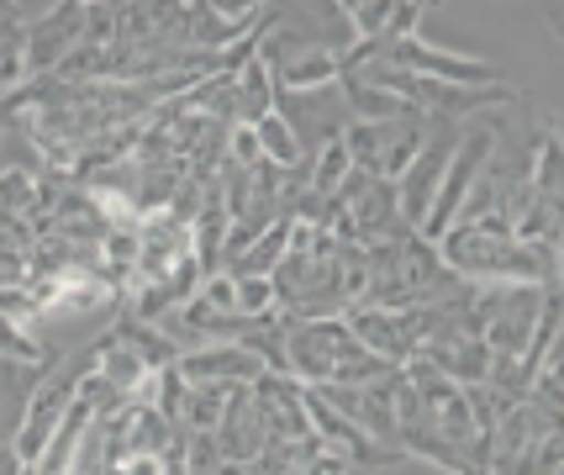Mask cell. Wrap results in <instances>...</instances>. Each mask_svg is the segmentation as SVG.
I'll return each mask as SVG.
<instances>
[{"mask_svg":"<svg viewBox=\"0 0 564 475\" xmlns=\"http://www.w3.org/2000/svg\"><path fill=\"white\" fill-rule=\"evenodd\" d=\"M459 138H465V122H454V117H427L417 159L406 164V175L395 180V206H401V223L412 227V233L422 227L427 206L438 196V180H443V170H448L454 149H459Z\"/></svg>","mask_w":564,"mask_h":475,"instance_id":"1","label":"cell"},{"mask_svg":"<svg viewBox=\"0 0 564 475\" xmlns=\"http://www.w3.org/2000/svg\"><path fill=\"white\" fill-rule=\"evenodd\" d=\"M422 132H427V117H406V122H348V132H344L348 164L395 185V180L406 175V164L417 159Z\"/></svg>","mask_w":564,"mask_h":475,"instance_id":"2","label":"cell"},{"mask_svg":"<svg viewBox=\"0 0 564 475\" xmlns=\"http://www.w3.org/2000/svg\"><path fill=\"white\" fill-rule=\"evenodd\" d=\"M491 149H496V132H491V127L465 122V138H459V149H454L448 170H443L438 196H433V206H427V217H422L417 238L438 244L443 233L454 227V212H459V201L469 196V185H475V175H480V164L491 159Z\"/></svg>","mask_w":564,"mask_h":475,"instance_id":"3","label":"cell"},{"mask_svg":"<svg viewBox=\"0 0 564 475\" xmlns=\"http://www.w3.org/2000/svg\"><path fill=\"white\" fill-rule=\"evenodd\" d=\"M274 111H280V122L291 127L295 143L306 153L338 143L348 132V122H354V111H348L338 85H322V90H274Z\"/></svg>","mask_w":564,"mask_h":475,"instance_id":"4","label":"cell"},{"mask_svg":"<svg viewBox=\"0 0 564 475\" xmlns=\"http://www.w3.org/2000/svg\"><path fill=\"white\" fill-rule=\"evenodd\" d=\"M85 37V6H53L43 11V22H26L22 26V64H26V79H43L53 75Z\"/></svg>","mask_w":564,"mask_h":475,"instance_id":"5","label":"cell"},{"mask_svg":"<svg viewBox=\"0 0 564 475\" xmlns=\"http://www.w3.org/2000/svg\"><path fill=\"white\" fill-rule=\"evenodd\" d=\"M386 64L406 69V75H422V79H443V85H501V69L480 64V58H459V53L422 48L417 37L395 43V48L386 53Z\"/></svg>","mask_w":564,"mask_h":475,"instance_id":"6","label":"cell"},{"mask_svg":"<svg viewBox=\"0 0 564 475\" xmlns=\"http://www.w3.org/2000/svg\"><path fill=\"white\" fill-rule=\"evenodd\" d=\"M212 444H217L221 465H253V460L264 454L270 433H264L259 412H253L248 386H232V391H227V407H221V423H217V433H212Z\"/></svg>","mask_w":564,"mask_h":475,"instance_id":"7","label":"cell"},{"mask_svg":"<svg viewBox=\"0 0 564 475\" xmlns=\"http://www.w3.org/2000/svg\"><path fill=\"white\" fill-rule=\"evenodd\" d=\"M248 397H253V412H259V423L270 439H312V423H306V401H301V386L291 376H264L248 386Z\"/></svg>","mask_w":564,"mask_h":475,"instance_id":"8","label":"cell"},{"mask_svg":"<svg viewBox=\"0 0 564 475\" xmlns=\"http://www.w3.org/2000/svg\"><path fill=\"white\" fill-rule=\"evenodd\" d=\"M174 370L185 380H217V386H253L264 376L259 354H248L243 344H206V349H185L174 359Z\"/></svg>","mask_w":564,"mask_h":475,"instance_id":"9","label":"cell"},{"mask_svg":"<svg viewBox=\"0 0 564 475\" xmlns=\"http://www.w3.org/2000/svg\"><path fill=\"white\" fill-rule=\"evenodd\" d=\"M274 69V90H322V85H338L344 79V64H338V53H291V58H280L270 64Z\"/></svg>","mask_w":564,"mask_h":475,"instance_id":"10","label":"cell"},{"mask_svg":"<svg viewBox=\"0 0 564 475\" xmlns=\"http://www.w3.org/2000/svg\"><path fill=\"white\" fill-rule=\"evenodd\" d=\"M338 85H344V100H348V111H354V122H406V117H422L412 100L391 96V90H380V85H365V79H354V75H344Z\"/></svg>","mask_w":564,"mask_h":475,"instance_id":"11","label":"cell"},{"mask_svg":"<svg viewBox=\"0 0 564 475\" xmlns=\"http://www.w3.org/2000/svg\"><path fill=\"white\" fill-rule=\"evenodd\" d=\"M227 391H232V386H217V380H185V397H180L174 423L185 428L191 439H196V433H217L221 407H227Z\"/></svg>","mask_w":564,"mask_h":475,"instance_id":"12","label":"cell"},{"mask_svg":"<svg viewBox=\"0 0 564 475\" xmlns=\"http://www.w3.org/2000/svg\"><path fill=\"white\" fill-rule=\"evenodd\" d=\"M90 349H96V376L111 380V386H117V391L132 401V391H138V386H143V376H148V365L138 359V349H127L117 333H100Z\"/></svg>","mask_w":564,"mask_h":475,"instance_id":"13","label":"cell"},{"mask_svg":"<svg viewBox=\"0 0 564 475\" xmlns=\"http://www.w3.org/2000/svg\"><path fill=\"white\" fill-rule=\"evenodd\" d=\"M232 79H238V127H259L274 111V69L253 53Z\"/></svg>","mask_w":564,"mask_h":475,"instance_id":"14","label":"cell"},{"mask_svg":"<svg viewBox=\"0 0 564 475\" xmlns=\"http://www.w3.org/2000/svg\"><path fill=\"white\" fill-rule=\"evenodd\" d=\"M285 244H291V223H274L264 238H253V244L227 265V276L232 280H270L274 265L285 259Z\"/></svg>","mask_w":564,"mask_h":475,"instance_id":"15","label":"cell"},{"mask_svg":"<svg viewBox=\"0 0 564 475\" xmlns=\"http://www.w3.org/2000/svg\"><path fill=\"white\" fill-rule=\"evenodd\" d=\"M117 338H122L127 349H138V359H143L148 370H170L174 359H180V349H174V338L164 333L159 323H138V317H122V323L111 327Z\"/></svg>","mask_w":564,"mask_h":475,"instance_id":"16","label":"cell"},{"mask_svg":"<svg viewBox=\"0 0 564 475\" xmlns=\"http://www.w3.org/2000/svg\"><path fill=\"white\" fill-rule=\"evenodd\" d=\"M253 138H259V153L270 159L274 170H295V164H306V159H312V153H306L301 143H295V132H291V127L280 122V111H270L264 122L253 127Z\"/></svg>","mask_w":564,"mask_h":475,"instance_id":"17","label":"cell"},{"mask_svg":"<svg viewBox=\"0 0 564 475\" xmlns=\"http://www.w3.org/2000/svg\"><path fill=\"white\" fill-rule=\"evenodd\" d=\"M348 170H354V164H348V149H344V138H338V143H327V149L312 153V180H306V191L322 201H333Z\"/></svg>","mask_w":564,"mask_h":475,"instance_id":"18","label":"cell"},{"mask_svg":"<svg viewBox=\"0 0 564 475\" xmlns=\"http://www.w3.org/2000/svg\"><path fill=\"white\" fill-rule=\"evenodd\" d=\"M344 17L354 43H375L386 32V22H391V0H354V6H344Z\"/></svg>","mask_w":564,"mask_h":475,"instance_id":"19","label":"cell"},{"mask_svg":"<svg viewBox=\"0 0 564 475\" xmlns=\"http://www.w3.org/2000/svg\"><path fill=\"white\" fill-rule=\"evenodd\" d=\"M0 317H6V323H17V327H26V323H37V317H43V306H37V296H32L26 285H0Z\"/></svg>","mask_w":564,"mask_h":475,"instance_id":"20","label":"cell"},{"mask_svg":"<svg viewBox=\"0 0 564 475\" xmlns=\"http://www.w3.org/2000/svg\"><path fill=\"white\" fill-rule=\"evenodd\" d=\"M238 312H243V317H270V312H280L270 280H238Z\"/></svg>","mask_w":564,"mask_h":475,"instance_id":"21","label":"cell"},{"mask_svg":"<svg viewBox=\"0 0 564 475\" xmlns=\"http://www.w3.org/2000/svg\"><path fill=\"white\" fill-rule=\"evenodd\" d=\"M301 475H348V460H344V454H333V450H322Z\"/></svg>","mask_w":564,"mask_h":475,"instance_id":"22","label":"cell"},{"mask_svg":"<svg viewBox=\"0 0 564 475\" xmlns=\"http://www.w3.org/2000/svg\"><path fill=\"white\" fill-rule=\"evenodd\" d=\"M0 475H26L22 454H17V444H0Z\"/></svg>","mask_w":564,"mask_h":475,"instance_id":"23","label":"cell"}]
</instances>
